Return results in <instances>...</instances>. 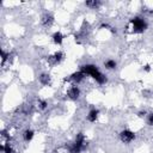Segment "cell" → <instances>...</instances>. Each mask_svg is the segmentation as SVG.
<instances>
[{"instance_id": "cell-12", "label": "cell", "mask_w": 153, "mask_h": 153, "mask_svg": "<svg viewBox=\"0 0 153 153\" xmlns=\"http://www.w3.org/2000/svg\"><path fill=\"white\" fill-rule=\"evenodd\" d=\"M105 67L108 70H114L116 67V62L114 60H109V61H107V62H105Z\"/></svg>"}, {"instance_id": "cell-10", "label": "cell", "mask_w": 153, "mask_h": 153, "mask_svg": "<svg viewBox=\"0 0 153 153\" xmlns=\"http://www.w3.org/2000/svg\"><path fill=\"white\" fill-rule=\"evenodd\" d=\"M40 80H41V83L44 84V85H48V84L50 83V78H49L48 74H42V75L40 77Z\"/></svg>"}, {"instance_id": "cell-5", "label": "cell", "mask_w": 153, "mask_h": 153, "mask_svg": "<svg viewBox=\"0 0 153 153\" xmlns=\"http://www.w3.org/2000/svg\"><path fill=\"white\" fill-rule=\"evenodd\" d=\"M98 114H99V111L96 110V109L91 110V111L88 112V115H87V120H88L90 122H95V121L97 120V117H98Z\"/></svg>"}, {"instance_id": "cell-15", "label": "cell", "mask_w": 153, "mask_h": 153, "mask_svg": "<svg viewBox=\"0 0 153 153\" xmlns=\"http://www.w3.org/2000/svg\"><path fill=\"white\" fill-rule=\"evenodd\" d=\"M4 153H15V151L10 145H7V146L4 147Z\"/></svg>"}, {"instance_id": "cell-9", "label": "cell", "mask_w": 153, "mask_h": 153, "mask_svg": "<svg viewBox=\"0 0 153 153\" xmlns=\"http://www.w3.org/2000/svg\"><path fill=\"white\" fill-rule=\"evenodd\" d=\"M51 23H53V17L50 15H46L43 17V24L47 26V25H50Z\"/></svg>"}, {"instance_id": "cell-18", "label": "cell", "mask_w": 153, "mask_h": 153, "mask_svg": "<svg viewBox=\"0 0 153 153\" xmlns=\"http://www.w3.org/2000/svg\"><path fill=\"white\" fill-rule=\"evenodd\" d=\"M145 70L146 71H149V66H145Z\"/></svg>"}, {"instance_id": "cell-2", "label": "cell", "mask_w": 153, "mask_h": 153, "mask_svg": "<svg viewBox=\"0 0 153 153\" xmlns=\"http://www.w3.org/2000/svg\"><path fill=\"white\" fill-rule=\"evenodd\" d=\"M84 74H90L91 77H94L97 72H99L98 71V68L95 66V65H85V66H83L81 67V70H80Z\"/></svg>"}, {"instance_id": "cell-1", "label": "cell", "mask_w": 153, "mask_h": 153, "mask_svg": "<svg viewBox=\"0 0 153 153\" xmlns=\"http://www.w3.org/2000/svg\"><path fill=\"white\" fill-rule=\"evenodd\" d=\"M132 24H133L134 31H136V33H142L147 28V24L145 23V20L141 19V18H138V17L132 19Z\"/></svg>"}, {"instance_id": "cell-17", "label": "cell", "mask_w": 153, "mask_h": 153, "mask_svg": "<svg viewBox=\"0 0 153 153\" xmlns=\"http://www.w3.org/2000/svg\"><path fill=\"white\" fill-rule=\"evenodd\" d=\"M46 105H47V103H46V102H43V101H42V102H40V108H41V109H44V108H46Z\"/></svg>"}, {"instance_id": "cell-8", "label": "cell", "mask_w": 153, "mask_h": 153, "mask_svg": "<svg viewBox=\"0 0 153 153\" xmlns=\"http://www.w3.org/2000/svg\"><path fill=\"white\" fill-rule=\"evenodd\" d=\"M62 40H64V36L61 35L60 33H55V34L53 35V41H54L56 44H61V43H62Z\"/></svg>"}, {"instance_id": "cell-3", "label": "cell", "mask_w": 153, "mask_h": 153, "mask_svg": "<svg viewBox=\"0 0 153 153\" xmlns=\"http://www.w3.org/2000/svg\"><path fill=\"white\" fill-rule=\"evenodd\" d=\"M134 139H135V134L131 131H123L121 133V140L123 142H131Z\"/></svg>"}, {"instance_id": "cell-6", "label": "cell", "mask_w": 153, "mask_h": 153, "mask_svg": "<svg viewBox=\"0 0 153 153\" xmlns=\"http://www.w3.org/2000/svg\"><path fill=\"white\" fill-rule=\"evenodd\" d=\"M92 78H94V79H95V80H96L98 84H104V83L107 81V78H105V77H104V75H103L101 72H97V73H96V74H95Z\"/></svg>"}, {"instance_id": "cell-4", "label": "cell", "mask_w": 153, "mask_h": 153, "mask_svg": "<svg viewBox=\"0 0 153 153\" xmlns=\"http://www.w3.org/2000/svg\"><path fill=\"white\" fill-rule=\"evenodd\" d=\"M79 95H80V91H79V88L77 86H73V87H71L68 90V97L71 99H77L79 97Z\"/></svg>"}, {"instance_id": "cell-16", "label": "cell", "mask_w": 153, "mask_h": 153, "mask_svg": "<svg viewBox=\"0 0 153 153\" xmlns=\"http://www.w3.org/2000/svg\"><path fill=\"white\" fill-rule=\"evenodd\" d=\"M148 125L153 126V114H151V115L148 116Z\"/></svg>"}, {"instance_id": "cell-13", "label": "cell", "mask_w": 153, "mask_h": 153, "mask_svg": "<svg viewBox=\"0 0 153 153\" xmlns=\"http://www.w3.org/2000/svg\"><path fill=\"white\" fill-rule=\"evenodd\" d=\"M62 53H56L54 56H53V61H54V62H60V61L61 60H62Z\"/></svg>"}, {"instance_id": "cell-14", "label": "cell", "mask_w": 153, "mask_h": 153, "mask_svg": "<svg viewBox=\"0 0 153 153\" xmlns=\"http://www.w3.org/2000/svg\"><path fill=\"white\" fill-rule=\"evenodd\" d=\"M86 5L91 6V7H96L99 5V1H96V0H94V1H86Z\"/></svg>"}, {"instance_id": "cell-7", "label": "cell", "mask_w": 153, "mask_h": 153, "mask_svg": "<svg viewBox=\"0 0 153 153\" xmlns=\"http://www.w3.org/2000/svg\"><path fill=\"white\" fill-rule=\"evenodd\" d=\"M84 77H85V74L80 71V72L73 73V74L71 75V79H72V80H74V81H77V83H79V81H81V80L84 79Z\"/></svg>"}, {"instance_id": "cell-11", "label": "cell", "mask_w": 153, "mask_h": 153, "mask_svg": "<svg viewBox=\"0 0 153 153\" xmlns=\"http://www.w3.org/2000/svg\"><path fill=\"white\" fill-rule=\"evenodd\" d=\"M33 136H34V132L33 131H26L25 133H24V139H25V141H30L33 139Z\"/></svg>"}]
</instances>
